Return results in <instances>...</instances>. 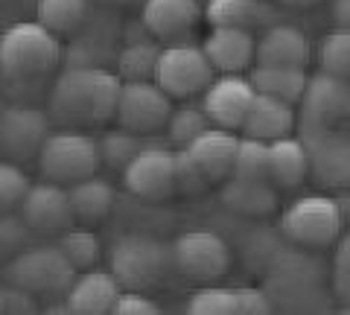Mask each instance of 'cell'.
Listing matches in <instances>:
<instances>
[{"instance_id": "cell-1", "label": "cell", "mask_w": 350, "mask_h": 315, "mask_svg": "<svg viewBox=\"0 0 350 315\" xmlns=\"http://www.w3.org/2000/svg\"><path fill=\"white\" fill-rule=\"evenodd\" d=\"M62 61V44L56 32L38 20L9 27L0 36V88L12 96L38 94Z\"/></svg>"}, {"instance_id": "cell-2", "label": "cell", "mask_w": 350, "mask_h": 315, "mask_svg": "<svg viewBox=\"0 0 350 315\" xmlns=\"http://www.w3.org/2000/svg\"><path fill=\"white\" fill-rule=\"evenodd\" d=\"M123 79L91 64L68 68L50 88V114L64 126H103L117 117Z\"/></svg>"}, {"instance_id": "cell-3", "label": "cell", "mask_w": 350, "mask_h": 315, "mask_svg": "<svg viewBox=\"0 0 350 315\" xmlns=\"http://www.w3.org/2000/svg\"><path fill=\"white\" fill-rule=\"evenodd\" d=\"M280 231L289 243L306 248H324L345 234V210L330 195H301L280 216Z\"/></svg>"}, {"instance_id": "cell-4", "label": "cell", "mask_w": 350, "mask_h": 315, "mask_svg": "<svg viewBox=\"0 0 350 315\" xmlns=\"http://www.w3.org/2000/svg\"><path fill=\"white\" fill-rule=\"evenodd\" d=\"M103 164L100 155V140H94L85 132H50V137L44 140V146L38 152V169L47 181L56 184H70L82 181L88 176H96V169Z\"/></svg>"}, {"instance_id": "cell-5", "label": "cell", "mask_w": 350, "mask_h": 315, "mask_svg": "<svg viewBox=\"0 0 350 315\" xmlns=\"http://www.w3.org/2000/svg\"><path fill=\"white\" fill-rule=\"evenodd\" d=\"M108 269L114 271L123 289L144 292L161 284L163 275L172 269V248L144 234L120 236L108 254Z\"/></svg>"}, {"instance_id": "cell-6", "label": "cell", "mask_w": 350, "mask_h": 315, "mask_svg": "<svg viewBox=\"0 0 350 315\" xmlns=\"http://www.w3.org/2000/svg\"><path fill=\"white\" fill-rule=\"evenodd\" d=\"M76 277V269L59 245H29L6 263V280L32 295H59Z\"/></svg>"}, {"instance_id": "cell-7", "label": "cell", "mask_w": 350, "mask_h": 315, "mask_svg": "<svg viewBox=\"0 0 350 315\" xmlns=\"http://www.w3.org/2000/svg\"><path fill=\"white\" fill-rule=\"evenodd\" d=\"M170 248L172 269L193 284H216L231 269V248L213 231H187Z\"/></svg>"}, {"instance_id": "cell-8", "label": "cell", "mask_w": 350, "mask_h": 315, "mask_svg": "<svg viewBox=\"0 0 350 315\" xmlns=\"http://www.w3.org/2000/svg\"><path fill=\"white\" fill-rule=\"evenodd\" d=\"M213 79H216V70H213V64L207 61L202 47L172 44V47L161 50L155 82L172 100H190L196 94H204Z\"/></svg>"}, {"instance_id": "cell-9", "label": "cell", "mask_w": 350, "mask_h": 315, "mask_svg": "<svg viewBox=\"0 0 350 315\" xmlns=\"http://www.w3.org/2000/svg\"><path fill=\"white\" fill-rule=\"evenodd\" d=\"M304 132L315 128H347L350 126V82L321 70L319 76H310L304 91Z\"/></svg>"}, {"instance_id": "cell-10", "label": "cell", "mask_w": 350, "mask_h": 315, "mask_svg": "<svg viewBox=\"0 0 350 315\" xmlns=\"http://www.w3.org/2000/svg\"><path fill=\"white\" fill-rule=\"evenodd\" d=\"M172 114V96L155 79L123 82L117 102V123L137 135H149L167 126Z\"/></svg>"}, {"instance_id": "cell-11", "label": "cell", "mask_w": 350, "mask_h": 315, "mask_svg": "<svg viewBox=\"0 0 350 315\" xmlns=\"http://www.w3.org/2000/svg\"><path fill=\"white\" fill-rule=\"evenodd\" d=\"M304 143L310 149V176L324 190L350 187V135L345 128H315L304 132Z\"/></svg>"}, {"instance_id": "cell-12", "label": "cell", "mask_w": 350, "mask_h": 315, "mask_svg": "<svg viewBox=\"0 0 350 315\" xmlns=\"http://www.w3.org/2000/svg\"><path fill=\"white\" fill-rule=\"evenodd\" d=\"M123 184L131 195L149 202H163L178 193L175 184V152L161 146H144L123 167Z\"/></svg>"}, {"instance_id": "cell-13", "label": "cell", "mask_w": 350, "mask_h": 315, "mask_svg": "<svg viewBox=\"0 0 350 315\" xmlns=\"http://www.w3.org/2000/svg\"><path fill=\"white\" fill-rule=\"evenodd\" d=\"M50 137V117L36 105H6L0 111V155L9 161L38 158Z\"/></svg>"}, {"instance_id": "cell-14", "label": "cell", "mask_w": 350, "mask_h": 315, "mask_svg": "<svg viewBox=\"0 0 350 315\" xmlns=\"http://www.w3.org/2000/svg\"><path fill=\"white\" fill-rule=\"evenodd\" d=\"M254 85L248 76L239 73H222L219 79L207 85L202 96V108L211 117V123L219 128H231V132H243V123L254 102Z\"/></svg>"}, {"instance_id": "cell-15", "label": "cell", "mask_w": 350, "mask_h": 315, "mask_svg": "<svg viewBox=\"0 0 350 315\" xmlns=\"http://www.w3.org/2000/svg\"><path fill=\"white\" fill-rule=\"evenodd\" d=\"M18 210L36 234H64L76 222L68 187L56 181H47V178L38 184H29Z\"/></svg>"}, {"instance_id": "cell-16", "label": "cell", "mask_w": 350, "mask_h": 315, "mask_svg": "<svg viewBox=\"0 0 350 315\" xmlns=\"http://www.w3.org/2000/svg\"><path fill=\"white\" fill-rule=\"evenodd\" d=\"M237 149H239V137L231 128H219V126L204 128L199 137L184 146V152L196 161V167L204 172V178L211 184H222L225 178L234 176Z\"/></svg>"}, {"instance_id": "cell-17", "label": "cell", "mask_w": 350, "mask_h": 315, "mask_svg": "<svg viewBox=\"0 0 350 315\" xmlns=\"http://www.w3.org/2000/svg\"><path fill=\"white\" fill-rule=\"evenodd\" d=\"M202 18L204 9L199 6V0H144V9H140V20L149 36L163 41L190 36Z\"/></svg>"}, {"instance_id": "cell-18", "label": "cell", "mask_w": 350, "mask_h": 315, "mask_svg": "<svg viewBox=\"0 0 350 315\" xmlns=\"http://www.w3.org/2000/svg\"><path fill=\"white\" fill-rule=\"evenodd\" d=\"M312 59L310 38L292 24H271L257 38L254 64L266 68H306Z\"/></svg>"}, {"instance_id": "cell-19", "label": "cell", "mask_w": 350, "mask_h": 315, "mask_svg": "<svg viewBox=\"0 0 350 315\" xmlns=\"http://www.w3.org/2000/svg\"><path fill=\"white\" fill-rule=\"evenodd\" d=\"M123 295V284L114 277V271L108 269H85L82 275L73 277L68 286V307L76 315H103L114 312L117 298Z\"/></svg>"}, {"instance_id": "cell-20", "label": "cell", "mask_w": 350, "mask_h": 315, "mask_svg": "<svg viewBox=\"0 0 350 315\" xmlns=\"http://www.w3.org/2000/svg\"><path fill=\"white\" fill-rule=\"evenodd\" d=\"M204 56L213 64L216 73H243L254 64L257 38L251 29L239 27H213L211 36L204 38Z\"/></svg>"}, {"instance_id": "cell-21", "label": "cell", "mask_w": 350, "mask_h": 315, "mask_svg": "<svg viewBox=\"0 0 350 315\" xmlns=\"http://www.w3.org/2000/svg\"><path fill=\"white\" fill-rule=\"evenodd\" d=\"M295 123H298V114H295V105L286 100H278V96H266L257 94L254 102H251V111L243 123V132L248 137L257 140H280L289 137L295 132Z\"/></svg>"}, {"instance_id": "cell-22", "label": "cell", "mask_w": 350, "mask_h": 315, "mask_svg": "<svg viewBox=\"0 0 350 315\" xmlns=\"http://www.w3.org/2000/svg\"><path fill=\"white\" fill-rule=\"evenodd\" d=\"M310 176V149L301 137H280L269 143V181L278 190L301 187Z\"/></svg>"}, {"instance_id": "cell-23", "label": "cell", "mask_w": 350, "mask_h": 315, "mask_svg": "<svg viewBox=\"0 0 350 315\" xmlns=\"http://www.w3.org/2000/svg\"><path fill=\"white\" fill-rule=\"evenodd\" d=\"M278 187L269 178H239L222 181V204L245 216H262L278 208Z\"/></svg>"}, {"instance_id": "cell-24", "label": "cell", "mask_w": 350, "mask_h": 315, "mask_svg": "<svg viewBox=\"0 0 350 315\" xmlns=\"http://www.w3.org/2000/svg\"><path fill=\"white\" fill-rule=\"evenodd\" d=\"M68 195H70V208H73L76 222H82V225L105 219L114 208V187L105 178H96V176H88L82 181L70 184Z\"/></svg>"}, {"instance_id": "cell-25", "label": "cell", "mask_w": 350, "mask_h": 315, "mask_svg": "<svg viewBox=\"0 0 350 315\" xmlns=\"http://www.w3.org/2000/svg\"><path fill=\"white\" fill-rule=\"evenodd\" d=\"M275 15L266 0H211L204 6V18L211 27H239L254 29L269 27V18Z\"/></svg>"}, {"instance_id": "cell-26", "label": "cell", "mask_w": 350, "mask_h": 315, "mask_svg": "<svg viewBox=\"0 0 350 315\" xmlns=\"http://www.w3.org/2000/svg\"><path fill=\"white\" fill-rule=\"evenodd\" d=\"M248 79L257 94L278 96V100H286L295 105L304 100L310 76H306V68H266V64H254Z\"/></svg>"}, {"instance_id": "cell-27", "label": "cell", "mask_w": 350, "mask_h": 315, "mask_svg": "<svg viewBox=\"0 0 350 315\" xmlns=\"http://www.w3.org/2000/svg\"><path fill=\"white\" fill-rule=\"evenodd\" d=\"M38 24H44L56 36L79 29L91 15V0H38L36 3Z\"/></svg>"}, {"instance_id": "cell-28", "label": "cell", "mask_w": 350, "mask_h": 315, "mask_svg": "<svg viewBox=\"0 0 350 315\" xmlns=\"http://www.w3.org/2000/svg\"><path fill=\"white\" fill-rule=\"evenodd\" d=\"M161 59V47L152 44V38L126 41V47L117 56V73L123 82H140V79H155Z\"/></svg>"}, {"instance_id": "cell-29", "label": "cell", "mask_w": 350, "mask_h": 315, "mask_svg": "<svg viewBox=\"0 0 350 315\" xmlns=\"http://www.w3.org/2000/svg\"><path fill=\"white\" fill-rule=\"evenodd\" d=\"M187 310H190L193 315H239L237 286L202 284V286L190 295Z\"/></svg>"}, {"instance_id": "cell-30", "label": "cell", "mask_w": 350, "mask_h": 315, "mask_svg": "<svg viewBox=\"0 0 350 315\" xmlns=\"http://www.w3.org/2000/svg\"><path fill=\"white\" fill-rule=\"evenodd\" d=\"M319 61L321 70L350 82V29L336 27L333 32H327L319 44Z\"/></svg>"}, {"instance_id": "cell-31", "label": "cell", "mask_w": 350, "mask_h": 315, "mask_svg": "<svg viewBox=\"0 0 350 315\" xmlns=\"http://www.w3.org/2000/svg\"><path fill=\"white\" fill-rule=\"evenodd\" d=\"M59 248L73 263L76 271L94 269L96 260H100V240H96V234L88 231V228H68L59 240Z\"/></svg>"}, {"instance_id": "cell-32", "label": "cell", "mask_w": 350, "mask_h": 315, "mask_svg": "<svg viewBox=\"0 0 350 315\" xmlns=\"http://www.w3.org/2000/svg\"><path fill=\"white\" fill-rule=\"evenodd\" d=\"M211 117L204 114L202 105H181V108H172L170 120H167V132H170V140L175 146H187L190 140L199 137L204 128H211Z\"/></svg>"}, {"instance_id": "cell-33", "label": "cell", "mask_w": 350, "mask_h": 315, "mask_svg": "<svg viewBox=\"0 0 350 315\" xmlns=\"http://www.w3.org/2000/svg\"><path fill=\"white\" fill-rule=\"evenodd\" d=\"M140 149H144V143H140V135H137V132H129V128H123V126H120L117 132H108V135L100 140L103 164L114 167V169H120V172H123V167L137 155Z\"/></svg>"}, {"instance_id": "cell-34", "label": "cell", "mask_w": 350, "mask_h": 315, "mask_svg": "<svg viewBox=\"0 0 350 315\" xmlns=\"http://www.w3.org/2000/svg\"><path fill=\"white\" fill-rule=\"evenodd\" d=\"M234 176L239 178H269V143L257 137H243L234 161Z\"/></svg>"}, {"instance_id": "cell-35", "label": "cell", "mask_w": 350, "mask_h": 315, "mask_svg": "<svg viewBox=\"0 0 350 315\" xmlns=\"http://www.w3.org/2000/svg\"><path fill=\"white\" fill-rule=\"evenodd\" d=\"M29 190V178L15 161H0V213H12L21 208Z\"/></svg>"}, {"instance_id": "cell-36", "label": "cell", "mask_w": 350, "mask_h": 315, "mask_svg": "<svg viewBox=\"0 0 350 315\" xmlns=\"http://www.w3.org/2000/svg\"><path fill=\"white\" fill-rule=\"evenodd\" d=\"M32 228L27 225L24 216H15L12 213H0V254H18L29 248V240H32Z\"/></svg>"}, {"instance_id": "cell-37", "label": "cell", "mask_w": 350, "mask_h": 315, "mask_svg": "<svg viewBox=\"0 0 350 315\" xmlns=\"http://www.w3.org/2000/svg\"><path fill=\"white\" fill-rule=\"evenodd\" d=\"M175 184H178V193L193 195L211 187V181L204 178V172L196 167V161L187 155V152H175Z\"/></svg>"}, {"instance_id": "cell-38", "label": "cell", "mask_w": 350, "mask_h": 315, "mask_svg": "<svg viewBox=\"0 0 350 315\" xmlns=\"http://www.w3.org/2000/svg\"><path fill=\"white\" fill-rule=\"evenodd\" d=\"M114 312L117 315H152V312H158V303L146 295H140L137 289H126L123 295L117 298Z\"/></svg>"}, {"instance_id": "cell-39", "label": "cell", "mask_w": 350, "mask_h": 315, "mask_svg": "<svg viewBox=\"0 0 350 315\" xmlns=\"http://www.w3.org/2000/svg\"><path fill=\"white\" fill-rule=\"evenodd\" d=\"M237 301H239V315H262L271 310L269 295L254 286H237Z\"/></svg>"}, {"instance_id": "cell-40", "label": "cell", "mask_w": 350, "mask_h": 315, "mask_svg": "<svg viewBox=\"0 0 350 315\" xmlns=\"http://www.w3.org/2000/svg\"><path fill=\"white\" fill-rule=\"evenodd\" d=\"M336 271L345 280H350V231H345L342 236H338V245H336Z\"/></svg>"}, {"instance_id": "cell-41", "label": "cell", "mask_w": 350, "mask_h": 315, "mask_svg": "<svg viewBox=\"0 0 350 315\" xmlns=\"http://www.w3.org/2000/svg\"><path fill=\"white\" fill-rule=\"evenodd\" d=\"M333 20L336 27L350 29V0H333Z\"/></svg>"}, {"instance_id": "cell-42", "label": "cell", "mask_w": 350, "mask_h": 315, "mask_svg": "<svg viewBox=\"0 0 350 315\" xmlns=\"http://www.w3.org/2000/svg\"><path fill=\"white\" fill-rule=\"evenodd\" d=\"M278 3H283V6H295V9H304V6L321 3V0H278Z\"/></svg>"}, {"instance_id": "cell-43", "label": "cell", "mask_w": 350, "mask_h": 315, "mask_svg": "<svg viewBox=\"0 0 350 315\" xmlns=\"http://www.w3.org/2000/svg\"><path fill=\"white\" fill-rule=\"evenodd\" d=\"M96 3H108V6H123V3H131V0H96Z\"/></svg>"}, {"instance_id": "cell-44", "label": "cell", "mask_w": 350, "mask_h": 315, "mask_svg": "<svg viewBox=\"0 0 350 315\" xmlns=\"http://www.w3.org/2000/svg\"><path fill=\"white\" fill-rule=\"evenodd\" d=\"M0 312H6V289H0Z\"/></svg>"}]
</instances>
